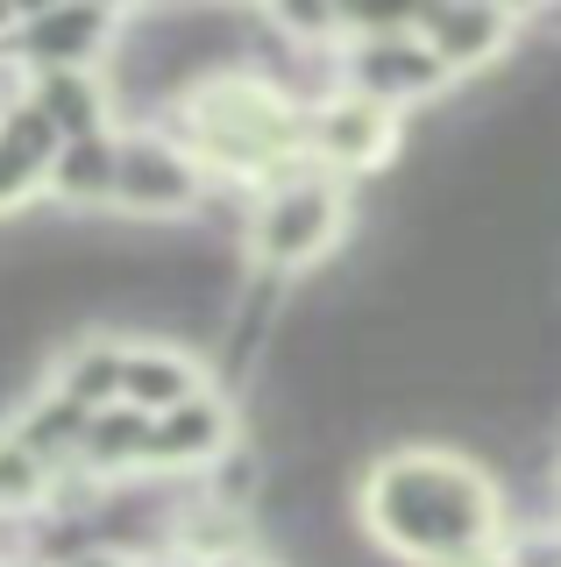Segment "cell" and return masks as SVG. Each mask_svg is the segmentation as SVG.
Returning a JSON list of instances; mask_svg holds the SVG:
<instances>
[{
	"label": "cell",
	"mask_w": 561,
	"mask_h": 567,
	"mask_svg": "<svg viewBox=\"0 0 561 567\" xmlns=\"http://www.w3.org/2000/svg\"><path fill=\"white\" fill-rule=\"evenodd\" d=\"M227 447V412L206 398H185L178 412L150 419V454L156 461H221Z\"/></svg>",
	"instance_id": "obj_8"
},
{
	"label": "cell",
	"mask_w": 561,
	"mask_h": 567,
	"mask_svg": "<svg viewBox=\"0 0 561 567\" xmlns=\"http://www.w3.org/2000/svg\"><path fill=\"white\" fill-rule=\"evenodd\" d=\"M50 142H58V128H50L37 106H29V114H14V128H0V150H8L22 171H37V164H43V156H50Z\"/></svg>",
	"instance_id": "obj_13"
},
{
	"label": "cell",
	"mask_w": 561,
	"mask_h": 567,
	"mask_svg": "<svg viewBox=\"0 0 561 567\" xmlns=\"http://www.w3.org/2000/svg\"><path fill=\"white\" fill-rule=\"evenodd\" d=\"M114 164L121 156L108 142L85 135V142H72V150L58 156V192H72V199H114Z\"/></svg>",
	"instance_id": "obj_10"
},
{
	"label": "cell",
	"mask_w": 561,
	"mask_h": 567,
	"mask_svg": "<svg viewBox=\"0 0 561 567\" xmlns=\"http://www.w3.org/2000/svg\"><path fill=\"white\" fill-rule=\"evenodd\" d=\"M356 29V50H348V85L377 106H427L434 93H448V71L434 64V50L419 43L412 14H391V22H348Z\"/></svg>",
	"instance_id": "obj_3"
},
{
	"label": "cell",
	"mask_w": 561,
	"mask_h": 567,
	"mask_svg": "<svg viewBox=\"0 0 561 567\" xmlns=\"http://www.w3.org/2000/svg\"><path fill=\"white\" fill-rule=\"evenodd\" d=\"M37 114L50 121V128H64V135H93V121H100V93L79 79V71H50V85H43V106Z\"/></svg>",
	"instance_id": "obj_12"
},
{
	"label": "cell",
	"mask_w": 561,
	"mask_h": 567,
	"mask_svg": "<svg viewBox=\"0 0 561 567\" xmlns=\"http://www.w3.org/2000/svg\"><path fill=\"white\" fill-rule=\"evenodd\" d=\"M108 35V14H93V8H72V14H37L29 22V50H37L43 64H64L72 71L85 50Z\"/></svg>",
	"instance_id": "obj_9"
},
{
	"label": "cell",
	"mask_w": 561,
	"mask_h": 567,
	"mask_svg": "<svg viewBox=\"0 0 561 567\" xmlns=\"http://www.w3.org/2000/svg\"><path fill=\"white\" fill-rule=\"evenodd\" d=\"M348 227V192L341 177L327 171H292L271 185V199L256 213V248L271 270H306V262H320L327 248L341 241Z\"/></svg>",
	"instance_id": "obj_2"
},
{
	"label": "cell",
	"mask_w": 561,
	"mask_h": 567,
	"mask_svg": "<svg viewBox=\"0 0 561 567\" xmlns=\"http://www.w3.org/2000/svg\"><path fill=\"white\" fill-rule=\"evenodd\" d=\"M121 398H129L143 419H164V412H178L185 398H200V390H192V369L178 362V354L129 348V354H121Z\"/></svg>",
	"instance_id": "obj_7"
},
{
	"label": "cell",
	"mask_w": 561,
	"mask_h": 567,
	"mask_svg": "<svg viewBox=\"0 0 561 567\" xmlns=\"http://www.w3.org/2000/svg\"><path fill=\"white\" fill-rule=\"evenodd\" d=\"M554 489H561V461H554Z\"/></svg>",
	"instance_id": "obj_19"
},
{
	"label": "cell",
	"mask_w": 561,
	"mask_h": 567,
	"mask_svg": "<svg viewBox=\"0 0 561 567\" xmlns=\"http://www.w3.org/2000/svg\"><path fill=\"white\" fill-rule=\"evenodd\" d=\"M72 567H121V560H108V554H85V560H72Z\"/></svg>",
	"instance_id": "obj_17"
},
{
	"label": "cell",
	"mask_w": 561,
	"mask_h": 567,
	"mask_svg": "<svg viewBox=\"0 0 561 567\" xmlns=\"http://www.w3.org/2000/svg\"><path fill=\"white\" fill-rule=\"evenodd\" d=\"M85 454H93L100 468L143 461L150 454V419L143 412H100V419H85Z\"/></svg>",
	"instance_id": "obj_11"
},
{
	"label": "cell",
	"mask_w": 561,
	"mask_h": 567,
	"mask_svg": "<svg viewBox=\"0 0 561 567\" xmlns=\"http://www.w3.org/2000/svg\"><path fill=\"white\" fill-rule=\"evenodd\" d=\"M22 192H29V171L14 164L8 150H0V199H22Z\"/></svg>",
	"instance_id": "obj_15"
},
{
	"label": "cell",
	"mask_w": 561,
	"mask_h": 567,
	"mask_svg": "<svg viewBox=\"0 0 561 567\" xmlns=\"http://www.w3.org/2000/svg\"><path fill=\"white\" fill-rule=\"evenodd\" d=\"M363 525L398 567H462L504 546V489L477 454L406 440L363 475Z\"/></svg>",
	"instance_id": "obj_1"
},
{
	"label": "cell",
	"mask_w": 561,
	"mask_h": 567,
	"mask_svg": "<svg viewBox=\"0 0 561 567\" xmlns=\"http://www.w3.org/2000/svg\"><path fill=\"white\" fill-rule=\"evenodd\" d=\"M37 483H43V468H37V454L22 447V440H0V504H22V496H37Z\"/></svg>",
	"instance_id": "obj_14"
},
{
	"label": "cell",
	"mask_w": 561,
	"mask_h": 567,
	"mask_svg": "<svg viewBox=\"0 0 561 567\" xmlns=\"http://www.w3.org/2000/svg\"><path fill=\"white\" fill-rule=\"evenodd\" d=\"M412 29L448 79H477V71L512 58V43L526 35V14H512V8H427V14H412Z\"/></svg>",
	"instance_id": "obj_5"
},
{
	"label": "cell",
	"mask_w": 561,
	"mask_h": 567,
	"mask_svg": "<svg viewBox=\"0 0 561 567\" xmlns=\"http://www.w3.org/2000/svg\"><path fill=\"white\" fill-rule=\"evenodd\" d=\"M306 150L327 164V177H363V171H384L398 156V114L363 93H341L327 100L320 114L306 121Z\"/></svg>",
	"instance_id": "obj_4"
},
{
	"label": "cell",
	"mask_w": 561,
	"mask_h": 567,
	"mask_svg": "<svg viewBox=\"0 0 561 567\" xmlns=\"http://www.w3.org/2000/svg\"><path fill=\"white\" fill-rule=\"evenodd\" d=\"M214 567H263V560H214Z\"/></svg>",
	"instance_id": "obj_18"
},
{
	"label": "cell",
	"mask_w": 561,
	"mask_h": 567,
	"mask_svg": "<svg viewBox=\"0 0 561 567\" xmlns=\"http://www.w3.org/2000/svg\"><path fill=\"white\" fill-rule=\"evenodd\" d=\"M462 567H512V560H504V546H490V554H477V560H462Z\"/></svg>",
	"instance_id": "obj_16"
},
{
	"label": "cell",
	"mask_w": 561,
	"mask_h": 567,
	"mask_svg": "<svg viewBox=\"0 0 561 567\" xmlns=\"http://www.w3.org/2000/svg\"><path fill=\"white\" fill-rule=\"evenodd\" d=\"M114 199L135 206V213H171L192 199V171L178 164V150H156V142H143V150H129L114 164Z\"/></svg>",
	"instance_id": "obj_6"
}]
</instances>
